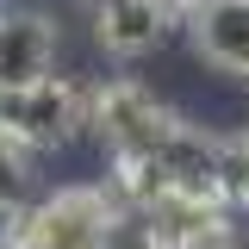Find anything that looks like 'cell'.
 <instances>
[{
    "label": "cell",
    "mask_w": 249,
    "mask_h": 249,
    "mask_svg": "<svg viewBox=\"0 0 249 249\" xmlns=\"http://www.w3.org/2000/svg\"><path fill=\"white\" fill-rule=\"evenodd\" d=\"M193 25V50L224 69V75H249V0H206L199 13H187Z\"/></svg>",
    "instance_id": "8992f818"
},
{
    "label": "cell",
    "mask_w": 249,
    "mask_h": 249,
    "mask_svg": "<svg viewBox=\"0 0 249 249\" xmlns=\"http://www.w3.org/2000/svg\"><path fill=\"white\" fill-rule=\"evenodd\" d=\"M175 124L181 119L143 81H106V88H93V131L106 137L112 156H156L175 137Z\"/></svg>",
    "instance_id": "3957f363"
},
{
    "label": "cell",
    "mask_w": 249,
    "mask_h": 249,
    "mask_svg": "<svg viewBox=\"0 0 249 249\" xmlns=\"http://www.w3.org/2000/svg\"><path fill=\"white\" fill-rule=\"evenodd\" d=\"M31 187V143H19L6 124H0V212H13Z\"/></svg>",
    "instance_id": "ba28073f"
},
{
    "label": "cell",
    "mask_w": 249,
    "mask_h": 249,
    "mask_svg": "<svg viewBox=\"0 0 249 249\" xmlns=\"http://www.w3.org/2000/svg\"><path fill=\"white\" fill-rule=\"evenodd\" d=\"M0 124L31 150H56L75 137V124H93V88H75L62 75H44L31 88H0Z\"/></svg>",
    "instance_id": "7a4b0ae2"
},
{
    "label": "cell",
    "mask_w": 249,
    "mask_h": 249,
    "mask_svg": "<svg viewBox=\"0 0 249 249\" xmlns=\"http://www.w3.org/2000/svg\"><path fill=\"white\" fill-rule=\"evenodd\" d=\"M0 249H106L119 224V199L106 187H56L37 206L0 212Z\"/></svg>",
    "instance_id": "6da1fadb"
},
{
    "label": "cell",
    "mask_w": 249,
    "mask_h": 249,
    "mask_svg": "<svg viewBox=\"0 0 249 249\" xmlns=\"http://www.w3.org/2000/svg\"><path fill=\"white\" fill-rule=\"evenodd\" d=\"M175 25V6L168 0H119V6H93V37H100V50L119 62H137L150 56L156 44L168 37Z\"/></svg>",
    "instance_id": "277c9868"
},
{
    "label": "cell",
    "mask_w": 249,
    "mask_h": 249,
    "mask_svg": "<svg viewBox=\"0 0 249 249\" xmlns=\"http://www.w3.org/2000/svg\"><path fill=\"white\" fill-rule=\"evenodd\" d=\"M168 6H175V13H199L206 0H168Z\"/></svg>",
    "instance_id": "9c48e42d"
},
{
    "label": "cell",
    "mask_w": 249,
    "mask_h": 249,
    "mask_svg": "<svg viewBox=\"0 0 249 249\" xmlns=\"http://www.w3.org/2000/svg\"><path fill=\"white\" fill-rule=\"evenodd\" d=\"M218 199L231 212H249V131L218 137Z\"/></svg>",
    "instance_id": "52a82bcc"
},
{
    "label": "cell",
    "mask_w": 249,
    "mask_h": 249,
    "mask_svg": "<svg viewBox=\"0 0 249 249\" xmlns=\"http://www.w3.org/2000/svg\"><path fill=\"white\" fill-rule=\"evenodd\" d=\"M56 62V19L44 13H0V88H31Z\"/></svg>",
    "instance_id": "5b68a950"
},
{
    "label": "cell",
    "mask_w": 249,
    "mask_h": 249,
    "mask_svg": "<svg viewBox=\"0 0 249 249\" xmlns=\"http://www.w3.org/2000/svg\"><path fill=\"white\" fill-rule=\"evenodd\" d=\"M88 6H119V0H88Z\"/></svg>",
    "instance_id": "30bf717a"
}]
</instances>
